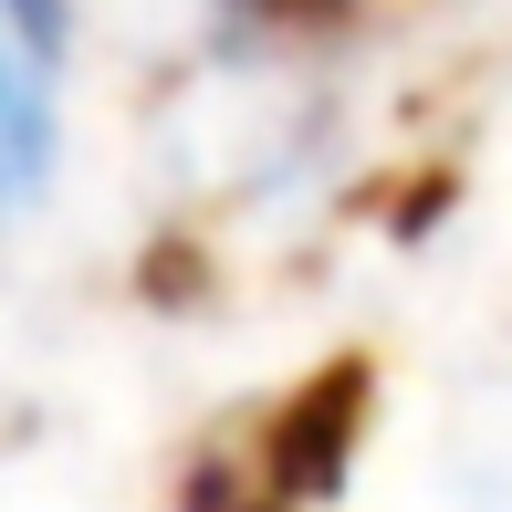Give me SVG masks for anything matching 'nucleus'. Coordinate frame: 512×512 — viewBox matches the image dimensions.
I'll return each instance as SVG.
<instances>
[{
	"label": "nucleus",
	"mask_w": 512,
	"mask_h": 512,
	"mask_svg": "<svg viewBox=\"0 0 512 512\" xmlns=\"http://www.w3.org/2000/svg\"><path fill=\"white\" fill-rule=\"evenodd\" d=\"M366 418V356H335L304 377L262 429H241V460H209L189 481V512H293L345 471V439Z\"/></svg>",
	"instance_id": "nucleus-1"
},
{
	"label": "nucleus",
	"mask_w": 512,
	"mask_h": 512,
	"mask_svg": "<svg viewBox=\"0 0 512 512\" xmlns=\"http://www.w3.org/2000/svg\"><path fill=\"white\" fill-rule=\"evenodd\" d=\"M272 21H324V11H345V0H262Z\"/></svg>",
	"instance_id": "nucleus-2"
}]
</instances>
